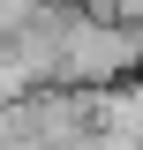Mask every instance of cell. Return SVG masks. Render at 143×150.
<instances>
[{"label": "cell", "instance_id": "6da1fadb", "mask_svg": "<svg viewBox=\"0 0 143 150\" xmlns=\"http://www.w3.org/2000/svg\"><path fill=\"white\" fill-rule=\"evenodd\" d=\"M143 75V23L98 15V8H68L60 23V53H53V83L75 90H113Z\"/></svg>", "mask_w": 143, "mask_h": 150}]
</instances>
